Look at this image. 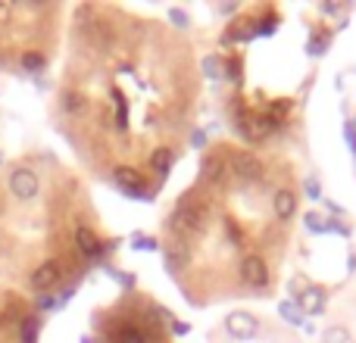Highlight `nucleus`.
<instances>
[{"mask_svg":"<svg viewBox=\"0 0 356 343\" xmlns=\"http://www.w3.org/2000/svg\"><path fill=\"white\" fill-rule=\"evenodd\" d=\"M203 69H207V75L219 78V75H222V72H219V69H222V66H219V56H207V60H203Z\"/></svg>","mask_w":356,"mask_h":343,"instance_id":"dca6fc26","label":"nucleus"},{"mask_svg":"<svg viewBox=\"0 0 356 343\" xmlns=\"http://www.w3.org/2000/svg\"><path fill=\"white\" fill-rule=\"evenodd\" d=\"M75 244H79V250L85 253V256H100V250H104V246H100V237L85 225L75 228Z\"/></svg>","mask_w":356,"mask_h":343,"instance_id":"0eeeda50","label":"nucleus"},{"mask_svg":"<svg viewBox=\"0 0 356 343\" xmlns=\"http://www.w3.org/2000/svg\"><path fill=\"white\" fill-rule=\"evenodd\" d=\"M63 110L66 112H81L85 110V100H81L79 94H63Z\"/></svg>","mask_w":356,"mask_h":343,"instance_id":"ddd939ff","label":"nucleus"},{"mask_svg":"<svg viewBox=\"0 0 356 343\" xmlns=\"http://www.w3.org/2000/svg\"><path fill=\"white\" fill-rule=\"evenodd\" d=\"M325 47H328V37H322V35H316L313 41H309V50H313V53H322Z\"/></svg>","mask_w":356,"mask_h":343,"instance_id":"f3484780","label":"nucleus"},{"mask_svg":"<svg viewBox=\"0 0 356 343\" xmlns=\"http://www.w3.org/2000/svg\"><path fill=\"white\" fill-rule=\"evenodd\" d=\"M10 190L19 196V200H31V196L38 194V175L31 169H13Z\"/></svg>","mask_w":356,"mask_h":343,"instance_id":"39448f33","label":"nucleus"},{"mask_svg":"<svg viewBox=\"0 0 356 343\" xmlns=\"http://www.w3.org/2000/svg\"><path fill=\"white\" fill-rule=\"evenodd\" d=\"M169 166H172V153H169V150H156L154 169H156V172H169Z\"/></svg>","mask_w":356,"mask_h":343,"instance_id":"4468645a","label":"nucleus"},{"mask_svg":"<svg viewBox=\"0 0 356 343\" xmlns=\"http://www.w3.org/2000/svg\"><path fill=\"white\" fill-rule=\"evenodd\" d=\"M175 225H184L191 231H203L207 228V206L203 203H181L175 212Z\"/></svg>","mask_w":356,"mask_h":343,"instance_id":"7ed1b4c3","label":"nucleus"},{"mask_svg":"<svg viewBox=\"0 0 356 343\" xmlns=\"http://www.w3.org/2000/svg\"><path fill=\"white\" fill-rule=\"evenodd\" d=\"M300 309H303V312L319 315L322 309H325V290H322V287H307L300 294Z\"/></svg>","mask_w":356,"mask_h":343,"instance_id":"6e6552de","label":"nucleus"},{"mask_svg":"<svg viewBox=\"0 0 356 343\" xmlns=\"http://www.w3.org/2000/svg\"><path fill=\"white\" fill-rule=\"evenodd\" d=\"M35 328H38V325H35V321H29V325H22V337H25V340H29V343H31V340H35Z\"/></svg>","mask_w":356,"mask_h":343,"instance_id":"6ab92c4d","label":"nucleus"},{"mask_svg":"<svg viewBox=\"0 0 356 343\" xmlns=\"http://www.w3.org/2000/svg\"><path fill=\"white\" fill-rule=\"evenodd\" d=\"M232 169H234V175L244 178V181H259V178H263V162H259L257 153H250V150L232 153Z\"/></svg>","mask_w":356,"mask_h":343,"instance_id":"f03ea898","label":"nucleus"},{"mask_svg":"<svg viewBox=\"0 0 356 343\" xmlns=\"http://www.w3.org/2000/svg\"><path fill=\"white\" fill-rule=\"evenodd\" d=\"M353 128H356V122H353Z\"/></svg>","mask_w":356,"mask_h":343,"instance_id":"4be33fe9","label":"nucleus"},{"mask_svg":"<svg viewBox=\"0 0 356 343\" xmlns=\"http://www.w3.org/2000/svg\"><path fill=\"white\" fill-rule=\"evenodd\" d=\"M294 212H297V196L291 194V190H278L275 194V215L282 221H288Z\"/></svg>","mask_w":356,"mask_h":343,"instance_id":"1a4fd4ad","label":"nucleus"},{"mask_svg":"<svg viewBox=\"0 0 356 343\" xmlns=\"http://www.w3.org/2000/svg\"><path fill=\"white\" fill-rule=\"evenodd\" d=\"M225 328H228V334H232V337L250 340V337H257L259 321H257V315H250V312H244V309H238V312H232V315L225 319Z\"/></svg>","mask_w":356,"mask_h":343,"instance_id":"f257e3e1","label":"nucleus"},{"mask_svg":"<svg viewBox=\"0 0 356 343\" xmlns=\"http://www.w3.org/2000/svg\"><path fill=\"white\" fill-rule=\"evenodd\" d=\"M241 278H244L247 284H253V287H263V284L269 281V269H266L263 256L250 253V256L241 259Z\"/></svg>","mask_w":356,"mask_h":343,"instance_id":"20e7f679","label":"nucleus"},{"mask_svg":"<svg viewBox=\"0 0 356 343\" xmlns=\"http://www.w3.org/2000/svg\"><path fill=\"white\" fill-rule=\"evenodd\" d=\"M22 66L31 69V72H38V69L44 66V53H38V50H29V53H22Z\"/></svg>","mask_w":356,"mask_h":343,"instance_id":"f8f14e48","label":"nucleus"},{"mask_svg":"<svg viewBox=\"0 0 356 343\" xmlns=\"http://www.w3.org/2000/svg\"><path fill=\"white\" fill-rule=\"evenodd\" d=\"M307 194L309 196H319V181H307Z\"/></svg>","mask_w":356,"mask_h":343,"instance_id":"412c9836","label":"nucleus"},{"mask_svg":"<svg viewBox=\"0 0 356 343\" xmlns=\"http://www.w3.org/2000/svg\"><path fill=\"white\" fill-rule=\"evenodd\" d=\"M207 175H209V181H222V160L219 156L207 160Z\"/></svg>","mask_w":356,"mask_h":343,"instance_id":"2eb2a0df","label":"nucleus"},{"mask_svg":"<svg viewBox=\"0 0 356 343\" xmlns=\"http://www.w3.org/2000/svg\"><path fill=\"white\" fill-rule=\"evenodd\" d=\"M169 16H172V22H178V25H188V16H184L181 10H172Z\"/></svg>","mask_w":356,"mask_h":343,"instance_id":"aec40b11","label":"nucleus"},{"mask_svg":"<svg viewBox=\"0 0 356 343\" xmlns=\"http://www.w3.org/2000/svg\"><path fill=\"white\" fill-rule=\"evenodd\" d=\"M60 262H44L41 269L31 275V287L35 290H50V287H56L60 284Z\"/></svg>","mask_w":356,"mask_h":343,"instance_id":"423d86ee","label":"nucleus"},{"mask_svg":"<svg viewBox=\"0 0 356 343\" xmlns=\"http://www.w3.org/2000/svg\"><path fill=\"white\" fill-rule=\"evenodd\" d=\"M322 343H356V340L344 325H332V328H325V334H322Z\"/></svg>","mask_w":356,"mask_h":343,"instance_id":"9b49d317","label":"nucleus"},{"mask_svg":"<svg viewBox=\"0 0 356 343\" xmlns=\"http://www.w3.org/2000/svg\"><path fill=\"white\" fill-rule=\"evenodd\" d=\"M116 181L122 184L129 194H141V187H144V181H141V175H138L135 169H116Z\"/></svg>","mask_w":356,"mask_h":343,"instance_id":"9d476101","label":"nucleus"},{"mask_svg":"<svg viewBox=\"0 0 356 343\" xmlns=\"http://www.w3.org/2000/svg\"><path fill=\"white\" fill-rule=\"evenodd\" d=\"M282 315H284V319H291V321H297V325H300V315H297V309H294V306H288V303H282Z\"/></svg>","mask_w":356,"mask_h":343,"instance_id":"a211bd4d","label":"nucleus"}]
</instances>
